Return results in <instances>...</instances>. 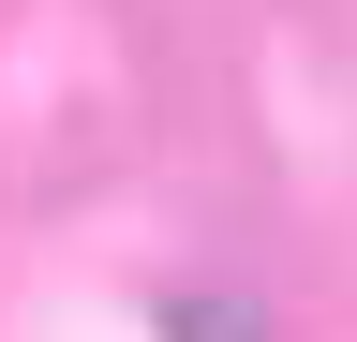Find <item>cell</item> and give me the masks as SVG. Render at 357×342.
<instances>
[{"mask_svg":"<svg viewBox=\"0 0 357 342\" xmlns=\"http://www.w3.org/2000/svg\"><path fill=\"white\" fill-rule=\"evenodd\" d=\"M164 342H283L253 313V297H223V283H194V297H164Z\"/></svg>","mask_w":357,"mask_h":342,"instance_id":"obj_1","label":"cell"}]
</instances>
